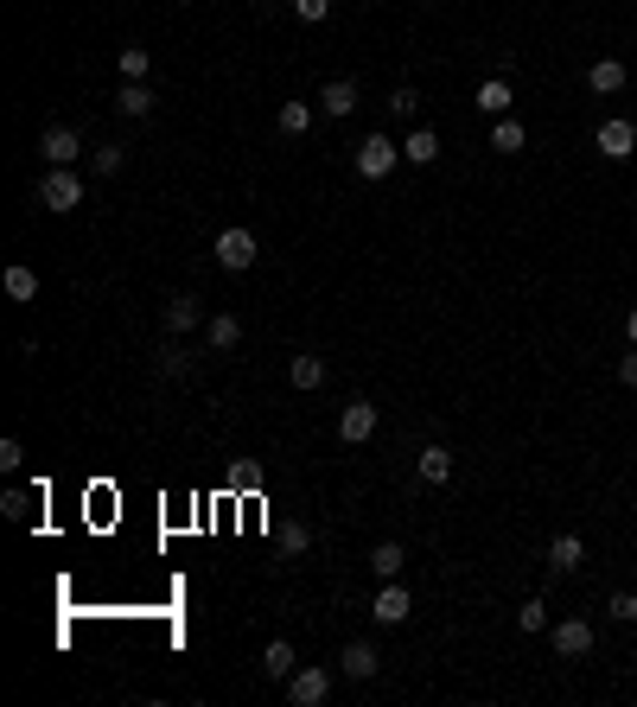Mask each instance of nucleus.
Returning a JSON list of instances; mask_svg holds the SVG:
<instances>
[{"mask_svg":"<svg viewBox=\"0 0 637 707\" xmlns=\"http://www.w3.org/2000/svg\"><path fill=\"white\" fill-rule=\"evenodd\" d=\"M32 204H39V211H51V217H71L77 204H83V179L71 166H51L39 185H32Z\"/></svg>","mask_w":637,"mask_h":707,"instance_id":"1","label":"nucleus"},{"mask_svg":"<svg viewBox=\"0 0 637 707\" xmlns=\"http://www.w3.org/2000/svg\"><path fill=\"white\" fill-rule=\"evenodd\" d=\"M395 160H402V147H395L389 134H364V141H357V172H364V179H389Z\"/></svg>","mask_w":637,"mask_h":707,"instance_id":"2","label":"nucleus"},{"mask_svg":"<svg viewBox=\"0 0 637 707\" xmlns=\"http://www.w3.org/2000/svg\"><path fill=\"white\" fill-rule=\"evenodd\" d=\"M287 701L294 707H325L332 701V669H294V676H287Z\"/></svg>","mask_w":637,"mask_h":707,"instance_id":"3","label":"nucleus"},{"mask_svg":"<svg viewBox=\"0 0 637 707\" xmlns=\"http://www.w3.org/2000/svg\"><path fill=\"white\" fill-rule=\"evenodd\" d=\"M370 618H376V625H408V618H415V599H408V586H402V580H383V593L370 599Z\"/></svg>","mask_w":637,"mask_h":707,"instance_id":"4","label":"nucleus"},{"mask_svg":"<svg viewBox=\"0 0 637 707\" xmlns=\"http://www.w3.org/2000/svg\"><path fill=\"white\" fill-rule=\"evenodd\" d=\"M255 255H262V243H255L249 230H223V236H217V268L243 274V268H255Z\"/></svg>","mask_w":637,"mask_h":707,"instance_id":"5","label":"nucleus"},{"mask_svg":"<svg viewBox=\"0 0 637 707\" xmlns=\"http://www.w3.org/2000/svg\"><path fill=\"white\" fill-rule=\"evenodd\" d=\"M376 434V402H364V395H357V402H344V415H338V440L344 446H364Z\"/></svg>","mask_w":637,"mask_h":707,"instance_id":"6","label":"nucleus"},{"mask_svg":"<svg viewBox=\"0 0 637 707\" xmlns=\"http://www.w3.org/2000/svg\"><path fill=\"white\" fill-rule=\"evenodd\" d=\"M593 141H599V153H606V160H631V153H637V128L625 122V115H612V122H599Z\"/></svg>","mask_w":637,"mask_h":707,"instance_id":"7","label":"nucleus"},{"mask_svg":"<svg viewBox=\"0 0 637 707\" xmlns=\"http://www.w3.org/2000/svg\"><path fill=\"white\" fill-rule=\"evenodd\" d=\"M160 325H166V338H185L192 325H204V306L192 300V293H172L166 313H160Z\"/></svg>","mask_w":637,"mask_h":707,"instance_id":"8","label":"nucleus"},{"mask_svg":"<svg viewBox=\"0 0 637 707\" xmlns=\"http://www.w3.org/2000/svg\"><path fill=\"white\" fill-rule=\"evenodd\" d=\"M39 153H45V160H51V166H71V160H77V153H83V134H77V128H64V122H58V128H45V134H39Z\"/></svg>","mask_w":637,"mask_h":707,"instance_id":"9","label":"nucleus"},{"mask_svg":"<svg viewBox=\"0 0 637 707\" xmlns=\"http://www.w3.org/2000/svg\"><path fill=\"white\" fill-rule=\"evenodd\" d=\"M415 478H421V485H446V478H453V453H446L440 440L421 446V453H415Z\"/></svg>","mask_w":637,"mask_h":707,"instance_id":"10","label":"nucleus"},{"mask_svg":"<svg viewBox=\"0 0 637 707\" xmlns=\"http://www.w3.org/2000/svg\"><path fill=\"white\" fill-rule=\"evenodd\" d=\"M338 669H344V682H370L376 669H383V657H376V644H344Z\"/></svg>","mask_w":637,"mask_h":707,"instance_id":"11","label":"nucleus"},{"mask_svg":"<svg viewBox=\"0 0 637 707\" xmlns=\"http://www.w3.org/2000/svg\"><path fill=\"white\" fill-rule=\"evenodd\" d=\"M555 650H561V657H587V650H593V625H587V618H561V625H555Z\"/></svg>","mask_w":637,"mask_h":707,"instance_id":"12","label":"nucleus"},{"mask_svg":"<svg viewBox=\"0 0 637 707\" xmlns=\"http://www.w3.org/2000/svg\"><path fill=\"white\" fill-rule=\"evenodd\" d=\"M587 90L593 96H618V90H625V64H618V58H593L587 64Z\"/></svg>","mask_w":637,"mask_h":707,"instance_id":"13","label":"nucleus"},{"mask_svg":"<svg viewBox=\"0 0 637 707\" xmlns=\"http://www.w3.org/2000/svg\"><path fill=\"white\" fill-rule=\"evenodd\" d=\"M580 561H587V542H580V536H555V542H548V574H574Z\"/></svg>","mask_w":637,"mask_h":707,"instance_id":"14","label":"nucleus"},{"mask_svg":"<svg viewBox=\"0 0 637 707\" xmlns=\"http://www.w3.org/2000/svg\"><path fill=\"white\" fill-rule=\"evenodd\" d=\"M319 109H325V115H338V122H344V115L357 109V83H351V77H332V83H325V90H319Z\"/></svg>","mask_w":637,"mask_h":707,"instance_id":"15","label":"nucleus"},{"mask_svg":"<svg viewBox=\"0 0 637 707\" xmlns=\"http://www.w3.org/2000/svg\"><path fill=\"white\" fill-rule=\"evenodd\" d=\"M472 102H478V109L491 115V122H497V115H510V102H516V96H510V77H485V83H478V96H472Z\"/></svg>","mask_w":637,"mask_h":707,"instance_id":"16","label":"nucleus"},{"mask_svg":"<svg viewBox=\"0 0 637 707\" xmlns=\"http://www.w3.org/2000/svg\"><path fill=\"white\" fill-rule=\"evenodd\" d=\"M204 338H211V351H236V344H243V319H236V313L204 319Z\"/></svg>","mask_w":637,"mask_h":707,"instance_id":"17","label":"nucleus"},{"mask_svg":"<svg viewBox=\"0 0 637 707\" xmlns=\"http://www.w3.org/2000/svg\"><path fill=\"white\" fill-rule=\"evenodd\" d=\"M115 109H122L128 122H147V115H153V90H147V83H122V90H115Z\"/></svg>","mask_w":637,"mask_h":707,"instance_id":"18","label":"nucleus"},{"mask_svg":"<svg viewBox=\"0 0 637 707\" xmlns=\"http://www.w3.org/2000/svg\"><path fill=\"white\" fill-rule=\"evenodd\" d=\"M402 160H408V166H434V160H440V134H434V128H415V134L402 141Z\"/></svg>","mask_w":637,"mask_h":707,"instance_id":"19","label":"nucleus"},{"mask_svg":"<svg viewBox=\"0 0 637 707\" xmlns=\"http://www.w3.org/2000/svg\"><path fill=\"white\" fill-rule=\"evenodd\" d=\"M0 287H7V300H20V306H26V300H39V274H32L26 262H13L7 274H0Z\"/></svg>","mask_w":637,"mask_h":707,"instance_id":"20","label":"nucleus"},{"mask_svg":"<svg viewBox=\"0 0 637 707\" xmlns=\"http://www.w3.org/2000/svg\"><path fill=\"white\" fill-rule=\"evenodd\" d=\"M402 561H408L402 542H376V548H370V574H376V580H402Z\"/></svg>","mask_w":637,"mask_h":707,"instance_id":"21","label":"nucleus"},{"mask_svg":"<svg viewBox=\"0 0 637 707\" xmlns=\"http://www.w3.org/2000/svg\"><path fill=\"white\" fill-rule=\"evenodd\" d=\"M523 147H529L523 122H510V115H497V122H491V153H523Z\"/></svg>","mask_w":637,"mask_h":707,"instance_id":"22","label":"nucleus"},{"mask_svg":"<svg viewBox=\"0 0 637 707\" xmlns=\"http://www.w3.org/2000/svg\"><path fill=\"white\" fill-rule=\"evenodd\" d=\"M287 376H294V389H306V395H313V389L325 383V357H313V351H300L294 364H287Z\"/></svg>","mask_w":637,"mask_h":707,"instance_id":"23","label":"nucleus"},{"mask_svg":"<svg viewBox=\"0 0 637 707\" xmlns=\"http://www.w3.org/2000/svg\"><path fill=\"white\" fill-rule=\"evenodd\" d=\"M274 128H281L287 141H300V134H313V109H306V102H281V115H274Z\"/></svg>","mask_w":637,"mask_h":707,"instance_id":"24","label":"nucleus"},{"mask_svg":"<svg viewBox=\"0 0 637 707\" xmlns=\"http://www.w3.org/2000/svg\"><path fill=\"white\" fill-rule=\"evenodd\" d=\"M262 669H268L274 682H287V676H294V644H287V637H274V644L262 650Z\"/></svg>","mask_w":637,"mask_h":707,"instance_id":"25","label":"nucleus"},{"mask_svg":"<svg viewBox=\"0 0 637 707\" xmlns=\"http://www.w3.org/2000/svg\"><path fill=\"white\" fill-rule=\"evenodd\" d=\"M160 370L172 376V383H185V376H198V364H192V351H185V344H160Z\"/></svg>","mask_w":637,"mask_h":707,"instance_id":"26","label":"nucleus"},{"mask_svg":"<svg viewBox=\"0 0 637 707\" xmlns=\"http://www.w3.org/2000/svg\"><path fill=\"white\" fill-rule=\"evenodd\" d=\"M122 83H147V64H153V51H141V45H122Z\"/></svg>","mask_w":637,"mask_h":707,"instance_id":"27","label":"nucleus"},{"mask_svg":"<svg viewBox=\"0 0 637 707\" xmlns=\"http://www.w3.org/2000/svg\"><path fill=\"white\" fill-rule=\"evenodd\" d=\"M90 166H96V172H122V166H128V147H115V141H102V147L90 153Z\"/></svg>","mask_w":637,"mask_h":707,"instance_id":"28","label":"nucleus"},{"mask_svg":"<svg viewBox=\"0 0 637 707\" xmlns=\"http://www.w3.org/2000/svg\"><path fill=\"white\" fill-rule=\"evenodd\" d=\"M281 548H287V555H306V548H313V529H306V523H281Z\"/></svg>","mask_w":637,"mask_h":707,"instance_id":"29","label":"nucleus"},{"mask_svg":"<svg viewBox=\"0 0 637 707\" xmlns=\"http://www.w3.org/2000/svg\"><path fill=\"white\" fill-rule=\"evenodd\" d=\"M606 618H618V625H637V593H612V599H606Z\"/></svg>","mask_w":637,"mask_h":707,"instance_id":"30","label":"nucleus"},{"mask_svg":"<svg viewBox=\"0 0 637 707\" xmlns=\"http://www.w3.org/2000/svg\"><path fill=\"white\" fill-rule=\"evenodd\" d=\"M516 625H523V631H542V625H548V606H542V599H523V612H516Z\"/></svg>","mask_w":637,"mask_h":707,"instance_id":"31","label":"nucleus"},{"mask_svg":"<svg viewBox=\"0 0 637 707\" xmlns=\"http://www.w3.org/2000/svg\"><path fill=\"white\" fill-rule=\"evenodd\" d=\"M325 13H332V0H294V20H306V26H319Z\"/></svg>","mask_w":637,"mask_h":707,"instance_id":"32","label":"nucleus"},{"mask_svg":"<svg viewBox=\"0 0 637 707\" xmlns=\"http://www.w3.org/2000/svg\"><path fill=\"white\" fill-rule=\"evenodd\" d=\"M0 510H7L13 523H26V516H32V497H26V491H7V497H0Z\"/></svg>","mask_w":637,"mask_h":707,"instance_id":"33","label":"nucleus"},{"mask_svg":"<svg viewBox=\"0 0 637 707\" xmlns=\"http://www.w3.org/2000/svg\"><path fill=\"white\" fill-rule=\"evenodd\" d=\"M230 485H236V491H262V465H236Z\"/></svg>","mask_w":637,"mask_h":707,"instance_id":"34","label":"nucleus"},{"mask_svg":"<svg viewBox=\"0 0 637 707\" xmlns=\"http://www.w3.org/2000/svg\"><path fill=\"white\" fill-rule=\"evenodd\" d=\"M389 109H395V115H415V109H421V96H415V90H408V83H402V90L389 96Z\"/></svg>","mask_w":637,"mask_h":707,"instance_id":"35","label":"nucleus"},{"mask_svg":"<svg viewBox=\"0 0 637 707\" xmlns=\"http://www.w3.org/2000/svg\"><path fill=\"white\" fill-rule=\"evenodd\" d=\"M618 383H625V389H637V344H631L625 357H618Z\"/></svg>","mask_w":637,"mask_h":707,"instance_id":"36","label":"nucleus"},{"mask_svg":"<svg viewBox=\"0 0 637 707\" xmlns=\"http://www.w3.org/2000/svg\"><path fill=\"white\" fill-rule=\"evenodd\" d=\"M20 459H26L20 440H0V465H7V472H20Z\"/></svg>","mask_w":637,"mask_h":707,"instance_id":"37","label":"nucleus"},{"mask_svg":"<svg viewBox=\"0 0 637 707\" xmlns=\"http://www.w3.org/2000/svg\"><path fill=\"white\" fill-rule=\"evenodd\" d=\"M625 332H631V344H637V306H631V313H625Z\"/></svg>","mask_w":637,"mask_h":707,"instance_id":"38","label":"nucleus"}]
</instances>
